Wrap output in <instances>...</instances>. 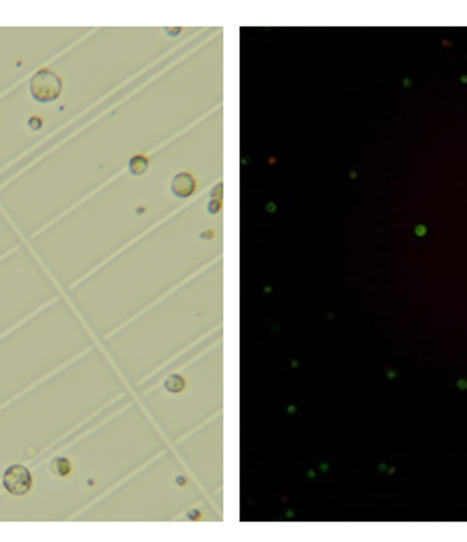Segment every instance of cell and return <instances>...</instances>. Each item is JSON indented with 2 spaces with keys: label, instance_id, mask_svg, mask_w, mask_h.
<instances>
[{
  "label": "cell",
  "instance_id": "1",
  "mask_svg": "<svg viewBox=\"0 0 467 542\" xmlns=\"http://www.w3.org/2000/svg\"><path fill=\"white\" fill-rule=\"evenodd\" d=\"M31 94L39 102H53L61 94V79L49 69H41L31 82Z\"/></svg>",
  "mask_w": 467,
  "mask_h": 542
},
{
  "label": "cell",
  "instance_id": "2",
  "mask_svg": "<svg viewBox=\"0 0 467 542\" xmlns=\"http://www.w3.org/2000/svg\"><path fill=\"white\" fill-rule=\"evenodd\" d=\"M2 481H4V488H6L10 493H15V495L27 493V491L31 490V486H33V477H31V473H29V469L22 467V465H13V467H8L6 473H4V477H2Z\"/></svg>",
  "mask_w": 467,
  "mask_h": 542
},
{
  "label": "cell",
  "instance_id": "3",
  "mask_svg": "<svg viewBox=\"0 0 467 542\" xmlns=\"http://www.w3.org/2000/svg\"><path fill=\"white\" fill-rule=\"evenodd\" d=\"M193 189H195V181L191 175H177L173 179V193L179 197H187L193 193Z\"/></svg>",
  "mask_w": 467,
  "mask_h": 542
},
{
  "label": "cell",
  "instance_id": "4",
  "mask_svg": "<svg viewBox=\"0 0 467 542\" xmlns=\"http://www.w3.org/2000/svg\"><path fill=\"white\" fill-rule=\"evenodd\" d=\"M146 167H149V158L146 157H134V158H130V165H128V169H130V173L132 175H142V173L146 171Z\"/></svg>",
  "mask_w": 467,
  "mask_h": 542
},
{
  "label": "cell",
  "instance_id": "5",
  "mask_svg": "<svg viewBox=\"0 0 467 542\" xmlns=\"http://www.w3.org/2000/svg\"><path fill=\"white\" fill-rule=\"evenodd\" d=\"M69 461L67 459H53V463H51V471L55 475H67L69 473Z\"/></svg>",
  "mask_w": 467,
  "mask_h": 542
},
{
  "label": "cell",
  "instance_id": "6",
  "mask_svg": "<svg viewBox=\"0 0 467 542\" xmlns=\"http://www.w3.org/2000/svg\"><path fill=\"white\" fill-rule=\"evenodd\" d=\"M167 390H171V392H179V390H183V380H181L179 376H171L169 380H167Z\"/></svg>",
  "mask_w": 467,
  "mask_h": 542
},
{
  "label": "cell",
  "instance_id": "7",
  "mask_svg": "<svg viewBox=\"0 0 467 542\" xmlns=\"http://www.w3.org/2000/svg\"><path fill=\"white\" fill-rule=\"evenodd\" d=\"M29 126H31L33 130H39V128H41V118H31V120H29Z\"/></svg>",
  "mask_w": 467,
  "mask_h": 542
}]
</instances>
